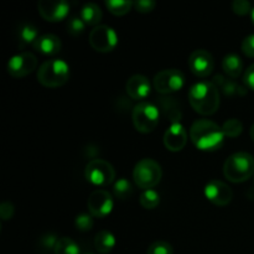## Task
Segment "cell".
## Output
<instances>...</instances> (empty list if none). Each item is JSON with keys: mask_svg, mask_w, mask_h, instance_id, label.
<instances>
[{"mask_svg": "<svg viewBox=\"0 0 254 254\" xmlns=\"http://www.w3.org/2000/svg\"><path fill=\"white\" fill-rule=\"evenodd\" d=\"M190 139L195 146L203 151H213L221 148L225 140L222 127L210 119H197L190 128Z\"/></svg>", "mask_w": 254, "mask_h": 254, "instance_id": "cell-1", "label": "cell"}, {"mask_svg": "<svg viewBox=\"0 0 254 254\" xmlns=\"http://www.w3.org/2000/svg\"><path fill=\"white\" fill-rule=\"evenodd\" d=\"M189 102L197 113L203 116L213 114L220 107V91L211 81H200L189 89Z\"/></svg>", "mask_w": 254, "mask_h": 254, "instance_id": "cell-2", "label": "cell"}, {"mask_svg": "<svg viewBox=\"0 0 254 254\" xmlns=\"http://www.w3.org/2000/svg\"><path fill=\"white\" fill-rule=\"evenodd\" d=\"M223 174L232 183H243L254 175V156L247 151H237L226 159Z\"/></svg>", "mask_w": 254, "mask_h": 254, "instance_id": "cell-3", "label": "cell"}, {"mask_svg": "<svg viewBox=\"0 0 254 254\" xmlns=\"http://www.w3.org/2000/svg\"><path fill=\"white\" fill-rule=\"evenodd\" d=\"M71 76L69 64L62 59L47 60L37 69V81L45 87L64 86Z\"/></svg>", "mask_w": 254, "mask_h": 254, "instance_id": "cell-4", "label": "cell"}, {"mask_svg": "<svg viewBox=\"0 0 254 254\" xmlns=\"http://www.w3.org/2000/svg\"><path fill=\"white\" fill-rule=\"evenodd\" d=\"M163 176L160 164L154 159H141L135 164L133 170V179L136 185L144 190L153 189L158 185Z\"/></svg>", "mask_w": 254, "mask_h": 254, "instance_id": "cell-5", "label": "cell"}, {"mask_svg": "<svg viewBox=\"0 0 254 254\" xmlns=\"http://www.w3.org/2000/svg\"><path fill=\"white\" fill-rule=\"evenodd\" d=\"M133 124L140 133H151L160 119V111L154 103L148 101L139 102L133 109Z\"/></svg>", "mask_w": 254, "mask_h": 254, "instance_id": "cell-6", "label": "cell"}, {"mask_svg": "<svg viewBox=\"0 0 254 254\" xmlns=\"http://www.w3.org/2000/svg\"><path fill=\"white\" fill-rule=\"evenodd\" d=\"M86 179L96 186H107L116 179V170L109 161L103 159H93L86 165Z\"/></svg>", "mask_w": 254, "mask_h": 254, "instance_id": "cell-7", "label": "cell"}, {"mask_svg": "<svg viewBox=\"0 0 254 254\" xmlns=\"http://www.w3.org/2000/svg\"><path fill=\"white\" fill-rule=\"evenodd\" d=\"M153 84L159 93H173L183 88L185 84V76L178 68H166L155 74Z\"/></svg>", "mask_w": 254, "mask_h": 254, "instance_id": "cell-8", "label": "cell"}, {"mask_svg": "<svg viewBox=\"0 0 254 254\" xmlns=\"http://www.w3.org/2000/svg\"><path fill=\"white\" fill-rule=\"evenodd\" d=\"M118 44V34L108 25H97L89 32V45L98 52H109Z\"/></svg>", "mask_w": 254, "mask_h": 254, "instance_id": "cell-9", "label": "cell"}, {"mask_svg": "<svg viewBox=\"0 0 254 254\" xmlns=\"http://www.w3.org/2000/svg\"><path fill=\"white\" fill-rule=\"evenodd\" d=\"M37 66V57L31 52H21L11 56L7 61V72L12 77H25Z\"/></svg>", "mask_w": 254, "mask_h": 254, "instance_id": "cell-10", "label": "cell"}, {"mask_svg": "<svg viewBox=\"0 0 254 254\" xmlns=\"http://www.w3.org/2000/svg\"><path fill=\"white\" fill-rule=\"evenodd\" d=\"M88 210L93 217L103 218L112 212L114 201L111 193L106 190H94L88 197Z\"/></svg>", "mask_w": 254, "mask_h": 254, "instance_id": "cell-11", "label": "cell"}, {"mask_svg": "<svg viewBox=\"0 0 254 254\" xmlns=\"http://www.w3.org/2000/svg\"><path fill=\"white\" fill-rule=\"evenodd\" d=\"M40 15L47 21H60L67 17L69 4L66 0H40L37 2Z\"/></svg>", "mask_w": 254, "mask_h": 254, "instance_id": "cell-12", "label": "cell"}, {"mask_svg": "<svg viewBox=\"0 0 254 254\" xmlns=\"http://www.w3.org/2000/svg\"><path fill=\"white\" fill-rule=\"evenodd\" d=\"M189 67L196 76L206 77L213 71L215 60L210 51L205 49H198L195 50L189 57Z\"/></svg>", "mask_w": 254, "mask_h": 254, "instance_id": "cell-13", "label": "cell"}, {"mask_svg": "<svg viewBox=\"0 0 254 254\" xmlns=\"http://www.w3.org/2000/svg\"><path fill=\"white\" fill-rule=\"evenodd\" d=\"M205 196L217 206H226L232 201L233 191L226 183L211 180L205 186Z\"/></svg>", "mask_w": 254, "mask_h": 254, "instance_id": "cell-14", "label": "cell"}, {"mask_svg": "<svg viewBox=\"0 0 254 254\" xmlns=\"http://www.w3.org/2000/svg\"><path fill=\"white\" fill-rule=\"evenodd\" d=\"M188 141V131L180 122H173L165 134H164V145L170 151H180Z\"/></svg>", "mask_w": 254, "mask_h": 254, "instance_id": "cell-15", "label": "cell"}, {"mask_svg": "<svg viewBox=\"0 0 254 254\" xmlns=\"http://www.w3.org/2000/svg\"><path fill=\"white\" fill-rule=\"evenodd\" d=\"M126 89L130 98L140 101V99H145L150 94L151 83L148 77L144 74H133L127 81Z\"/></svg>", "mask_w": 254, "mask_h": 254, "instance_id": "cell-16", "label": "cell"}, {"mask_svg": "<svg viewBox=\"0 0 254 254\" xmlns=\"http://www.w3.org/2000/svg\"><path fill=\"white\" fill-rule=\"evenodd\" d=\"M34 49L45 55H54L61 50L62 42L59 36L54 34H42L40 35L34 42Z\"/></svg>", "mask_w": 254, "mask_h": 254, "instance_id": "cell-17", "label": "cell"}, {"mask_svg": "<svg viewBox=\"0 0 254 254\" xmlns=\"http://www.w3.org/2000/svg\"><path fill=\"white\" fill-rule=\"evenodd\" d=\"M116 237H114L113 233L111 231H99L96 235L94 238V247L102 254H108L113 251V248L116 247Z\"/></svg>", "mask_w": 254, "mask_h": 254, "instance_id": "cell-18", "label": "cell"}, {"mask_svg": "<svg viewBox=\"0 0 254 254\" xmlns=\"http://www.w3.org/2000/svg\"><path fill=\"white\" fill-rule=\"evenodd\" d=\"M222 68L226 74L232 78H237L243 69V61L237 54H228L222 60Z\"/></svg>", "mask_w": 254, "mask_h": 254, "instance_id": "cell-19", "label": "cell"}, {"mask_svg": "<svg viewBox=\"0 0 254 254\" xmlns=\"http://www.w3.org/2000/svg\"><path fill=\"white\" fill-rule=\"evenodd\" d=\"M79 17L84 21L86 25H98V22L102 19V10L94 2H86L81 7L79 11Z\"/></svg>", "mask_w": 254, "mask_h": 254, "instance_id": "cell-20", "label": "cell"}, {"mask_svg": "<svg viewBox=\"0 0 254 254\" xmlns=\"http://www.w3.org/2000/svg\"><path fill=\"white\" fill-rule=\"evenodd\" d=\"M39 36V30L31 22H24L20 25L19 30H17V39H19L20 45H26L30 42L34 44Z\"/></svg>", "mask_w": 254, "mask_h": 254, "instance_id": "cell-21", "label": "cell"}, {"mask_svg": "<svg viewBox=\"0 0 254 254\" xmlns=\"http://www.w3.org/2000/svg\"><path fill=\"white\" fill-rule=\"evenodd\" d=\"M213 83L217 87H221L223 93L227 94V96H235V94L242 96V94L246 93V91H243V89H245L243 87H241L240 84L236 83L235 81H228V79H226L225 77L221 76V74H217V76L215 77Z\"/></svg>", "mask_w": 254, "mask_h": 254, "instance_id": "cell-22", "label": "cell"}, {"mask_svg": "<svg viewBox=\"0 0 254 254\" xmlns=\"http://www.w3.org/2000/svg\"><path fill=\"white\" fill-rule=\"evenodd\" d=\"M54 252L55 254H81V250L72 238L61 237L57 241Z\"/></svg>", "mask_w": 254, "mask_h": 254, "instance_id": "cell-23", "label": "cell"}, {"mask_svg": "<svg viewBox=\"0 0 254 254\" xmlns=\"http://www.w3.org/2000/svg\"><path fill=\"white\" fill-rule=\"evenodd\" d=\"M113 191L117 198H119V200H127V198L133 195L134 189L130 181L127 180L126 178H121L114 183Z\"/></svg>", "mask_w": 254, "mask_h": 254, "instance_id": "cell-24", "label": "cell"}, {"mask_svg": "<svg viewBox=\"0 0 254 254\" xmlns=\"http://www.w3.org/2000/svg\"><path fill=\"white\" fill-rule=\"evenodd\" d=\"M139 202L146 210H153L160 203V195L158 191L153 190V189L144 190L139 197Z\"/></svg>", "mask_w": 254, "mask_h": 254, "instance_id": "cell-25", "label": "cell"}, {"mask_svg": "<svg viewBox=\"0 0 254 254\" xmlns=\"http://www.w3.org/2000/svg\"><path fill=\"white\" fill-rule=\"evenodd\" d=\"M106 6L114 15H124L129 12L134 2L130 0H107Z\"/></svg>", "mask_w": 254, "mask_h": 254, "instance_id": "cell-26", "label": "cell"}, {"mask_svg": "<svg viewBox=\"0 0 254 254\" xmlns=\"http://www.w3.org/2000/svg\"><path fill=\"white\" fill-rule=\"evenodd\" d=\"M222 130L225 136H230V138H236L240 135L243 131V124L240 119L231 118L223 123Z\"/></svg>", "mask_w": 254, "mask_h": 254, "instance_id": "cell-27", "label": "cell"}, {"mask_svg": "<svg viewBox=\"0 0 254 254\" xmlns=\"http://www.w3.org/2000/svg\"><path fill=\"white\" fill-rule=\"evenodd\" d=\"M74 226L81 232H87L93 227V216L91 213H79L74 218Z\"/></svg>", "mask_w": 254, "mask_h": 254, "instance_id": "cell-28", "label": "cell"}, {"mask_svg": "<svg viewBox=\"0 0 254 254\" xmlns=\"http://www.w3.org/2000/svg\"><path fill=\"white\" fill-rule=\"evenodd\" d=\"M84 29H86V24L79 16H71L67 21V31L72 36H78L84 31Z\"/></svg>", "mask_w": 254, "mask_h": 254, "instance_id": "cell-29", "label": "cell"}, {"mask_svg": "<svg viewBox=\"0 0 254 254\" xmlns=\"http://www.w3.org/2000/svg\"><path fill=\"white\" fill-rule=\"evenodd\" d=\"M174 250L173 246L165 241H156L151 243L148 248L146 254H173Z\"/></svg>", "mask_w": 254, "mask_h": 254, "instance_id": "cell-30", "label": "cell"}, {"mask_svg": "<svg viewBox=\"0 0 254 254\" xmlns=\"http://www.w3.org/2000/svg\"><path fill=\"white\" fill-rule=\"evenodd\" d=\"M232 9L238 15H246L248 12H252L251 2L247 1V0H235L232 2Z\"/></svg>", "mask_w": 254, "mask_h": 254, "instance_id": "cell-31", "label": "cell"}, {"mask_svg": "<svg viewBox=\"0 0 254 254\" xmlns=\"http://www.w3.org/2000/svg\"><path fill=\"white\" fill-rule=\"evenodd\" d=\"M57 241H59V238L56 237V235H54V233H47V235L42 236V237L40 238V246H41L45 251L55 250Z\"/></svg>", "mask_w": 254, "mask_h": 254, "instance_id": "cell-32", "label": "cell"}, {"mask_svg": "<svg viewBox=\"0 0 254 254\" xmlns=\"http://www.w3.org/2000/svg\"><path fill=\"white\" fill-rule=\"evenodd\" d=\"M156 2L154 0H136L134 1V7L139 12H150L155 7Z\"/></svg>", "mask_w": 254, "mask_h": 254, "instance_id": "cell-33", "label": "cell"}, {"mask_svg": "<svg viewBox=\"0 0 254 254\" xmlns=\"http://www.w3.org/2000/svg\"><path fill=\"white\" fill-rule=\"evenodd\" d=\"M14 205H12L11 202H9V201H5V202H2L1 205H0V216H1L2 221L10 220V218L14 216Z\"/></svg>", "mask_w": 254, "mask_h": 254, "instance_id": "cell-34", "label": "cell"}, {"mask_svg": "<svg viewBox=\"0 0 254 254\" xmlns=\"http://www.w3.org/2000/svg\"><path fill=\"white\" fill-rule=\"evenodd\" d=\"M242 51L246 56L253 57L254 59V34L248 35L242 42Z\"/></svg>", "mask_w": 254, "mask_h": 254, "instance_id": "cell-35", "label": "cell"}, {"mask_svg": "<svg viewBox=\"0 0 254 254\" xmlns=\"http://www.w3.org/2000/svg\"><path fill=\"white\" fill-rule=\"evenodd\" d=\"M243 79H245L246 86L254 91V64H251V66L246 69Z\"/></svg>", "mask_w": 254, "mask_h": 254, "instance_id": "cell-36", "label": "cell"}, {"mask_svg": "<svg viewBox=\"0 0 254 254\" xmlns=\"http://www.w3.org/2000/svg\"><path fill=\"white\" fill-rule=\"evenodd\" d=\"M250 133H251V138H252V140L254 141V123H253V126L251 127V131H250Z\"/></svg>", "mask_w": 254, "mask_h": 254, "instance_id": "cell-37", "label": "cell"}, {"mask_svg": "<svg viewBox=\"0 0 254 254\" xmlns=\"http://www.w3.org/2000/svg\"><path fill=\"white\" fill-rule=\"evenodd\" d=\"M251 16H252V21H253V24H254V7L252 9V12H251Z\"/></svg>", "mask_w": 254, "mask_h": 254, "instance_id": "cell-38", "label": "cell"}, {"mask_svg": "<svg viewBox=\"0 0 254 254\" xmlns=\"http://www.w3.org/2000/svg\"><path fill=\"white\" fill-rule=\"evenodd\" d=\"M87 254H93V253H87Z\"/></svg>", "mask_w": 254, "mask_h": 254, "instance_id": "cell-39", "label": "cell"}]
</instances>
